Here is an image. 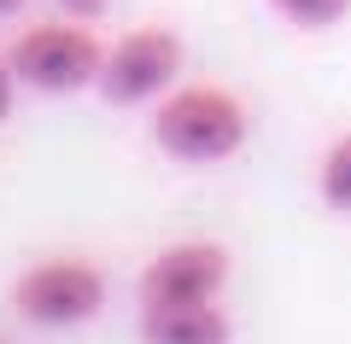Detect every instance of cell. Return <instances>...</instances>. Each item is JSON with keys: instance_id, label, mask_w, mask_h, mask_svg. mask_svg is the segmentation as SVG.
Segmentation results:
<instances>
[{"instance_id": "6da1fadb", "label": "cell", "mask_w": 351, "mask_h": 344, "mask_svg": "<svg viewBox=\"0 0 351 344\" xmlns=\"http://www.w3.org/2000/svg\"><path fill=\"white\" fill-rule=\"evenodd\" d=\"M252 117L240 105V94L217 82H188L152 105V146L176 163H223L246 146Z\"/></svg>"}, {"instance_id": "7a4b0ae2", "label": "cell", "mask_w": 351, "mask_h": 344, "mask_svg": "<svg viewBox=\"0 0 351 344\" xmlns=\"http://www.w3.org/2000/svg\"><path fill=\"white\" fill-rule=\"evenodd\" d=\"M106 47L82 18H53V24H29L12 41V70L36 94H82L100 82Z\"/></svg>"}, {"instance_id": "3957f363", "label": "cell", "mask_w": 351, "mask_h": 344, "mask_svg": "<svg viewBox=\"0 0 351 344\" xmlns=\"http://www.w3.org/2000/svg\"><path fill=\"white\" fill-rule=\"evenodd\" d=\"M12 309L41 332L82 327L106 309V274L88 257H41L12 280Z\"/></svg>"}, {"instance_id": "277c9868", "label": "cell", "mask_w": 351, "mask_h": 344, "mask_svg": "<svg viewBox=\"0 0 351 344\" xmlns=\"http://www.w3.org/2000/svg\"><path fill=\"white\" fill-rule=\"evenodd\" d=\"M176 76H182V36L164 24H141L106 47V64H100L94 88L112 105H158L176 88Z\"/></svg>"}, {"instance_id": "5b68a950", "label": "cell", "mask_w": 351, "mask_h": 344, "mask_svg": "<svg viewBox=\"0 0 351 344\" xmlns=\"http://www.w3.org/2000/svg\"><path fill=\"white\" fill-rule=\"evenodd\" d=\"M223 286H228V251L217 239H176L141 269V309L217 304Z\"/></svg>"}, {"instance_id": "8992f818", "label": "cell", "mask_w": 351, "mask_h": 344, "mask_svg": "<svg viewBox=\"0 0 351 344\" xmlns=\"http://www.w3.org/2000/svg\"><path fill=\"white\" fill-rule=\"evenodd\" d=\"M234 321L223 304H164L141 309V344H228Z\"/></svg>"}, {"instance_id": "52a82bcc", "label": "cell", "mask_w": 351, "mask_h": 344, "mask_svg": "<svg viewBox=\"0 0 351 344\" xmlns=\"http://www.w3.org/2000/svg\"><path fill=\"white\" fill-rule=\"evenodd\" d=\"M316 187H322V204L351 216V135H339L334 146L322 152V170H316Z\"/></svg>"}, {"instance_id": "ba28073f", "label": "cell", "mask_w": 351, "mask_h": 344, "mask_svg": "<svg viewBox=\"0 0 351 344\" xmlns=\"http://www.w3.org/2000/svg\"><path fill=\"white\" fill-rule=\"evenodd\" d=\"M293 29H334L351 18V0H269Z\"/></svg>"}, {"instance_id": "9c48e42d", "label": "cell", "mask_w": 351, "mask_h": 344, "mask_svg": "<svg viewBox=\"0 0 351 344\" xmlns=\"http://www.w3.org/2000/svg\"><path fill=\"white\" fill-rule=\"evenodd\" d=\"M12 99H18V70H12V53H0V123L12 117Z\"/></svg>"}, {"instance_id": "30bf717a", "label": "cell", "mask_w": 351, "mask_h": 344, "mask_svg": "<svg viewBox=\"0 0 351 344\" xmlns=\"http://www.w3.org/2000/svg\"><path fill=\"white\" fill-rule=\"evenodd\" d=\"M106 6H112V0H59V12H64V18H82V24H94Z\"/></svg>"}, {"instance_id": "8fae6325", "label": "cell", "mask_w": 351, "mask_h": 344, "mask_svg": "<svg viewBox=\"0 0 351 344\" xmlns=\"http://www.w3.org/2000/svg\"><path fill=\"white\" fill-rule=\"evenodd\" d=\"M29 0H0V18H12V12H24Z\"/></svg>"}, {"instance_id": "7c38bea8", "label": "cell", "mask_w": 351, "mask_h": 344, "mask_svg": "<svg viewBox=\"0 0 351 344\" xmlns=\"http://www.w3.org/2000/svg\"><path fill=\"white\" fill-rule=\"evenodd\" d=\"M0 344H6V339H0Z\"/></svg>"}]
</instances>
